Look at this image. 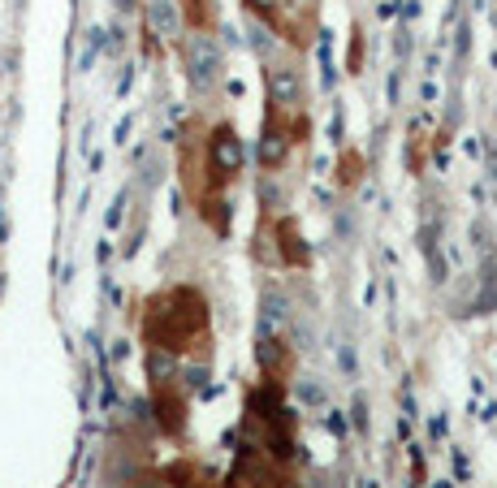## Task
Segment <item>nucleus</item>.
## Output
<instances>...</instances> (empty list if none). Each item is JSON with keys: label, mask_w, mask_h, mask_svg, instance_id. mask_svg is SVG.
Segmentation results:
<instances>
[{"label": "nucleus", "mask_w": 497, "mask_h": 488, "mask_svg": "<svg viewBox=\"0 0 497 488\" xmlns=\"http://www.w3.org/2000/svg\"><path fill=\"white\" fill-rule=\"evenodd\" d=\"M186 78H190V87H195V95H207L221 83V48L207 35L186 39Z\"/></svg>", "instance_id": "nucleus-1"}, {"label": "nucleus", "mask_w": 497, "mask_h": 488, "mask_svg": "<svg viewBox=\"0 0 497 488\" xmlns=\"http://www.w3.org/2000/svg\"><path fill=\"white\" fill-rule=\"evenodd\" d=\"M243 143H238L234 125H221L212 139H207V169L216 173V182H225V177H234L238 169H243Z\"/></svg>", "instance_id": "nucleus-2"}, {"label": "nucleus", "mask_w": 497, "mask_h": 488, "mask_svg": "<svg viewBox=\"0 0 497 488\" xmlns=\"http://www.w3.org/2000/svg\"><path fill=\"white\" fill-rule=\"evenodd\" d=\"M268 95H272V104H281V108L298 104V95H303V78H298L294 65H277V70H268Z\"/></svg>", "instance_id": "nucleus-3"}, {"label": "nucleus", "mask_w": 497, "mask_h": 488, "mask_svg": "<svg viewBox=\"0 0 497 488\" xmlns=\"http://www.w3.org/2000/svg\"><path fill=\"white\" fill-rule=\"evenodd\" d=\"M281 324H290V298L281 289H264L260 294V337H272Z\"/></svg>", "instance_id": "nucleus-4"}, {"label": "nucleus", "mask_w": 497, "mask_h": 488, "mask_svg": "<svg viewBox=\"0 0 497 488\" xmlns=\"http://www.w3.org/2000/svg\"><path fill=\"white\" fill-rule=\"evenodd\" d=\"M285 152H290V139L281 134V130H264V139H260V165L264 169H277Z\"/></svg>", "instance_id": "nucleus-5"}, {"label": "nucleus", "mask_w": 497, "mask_h": 488, "mask_svg": "<svg viewBox=\"0 0 497 488\" xmlns=\"http://www.w3.org/2000/svg\"><path fill=\"white\" fill-rule=\"evenodd\" d=\"M260 367H281V359H285V350H281V341L277 337H260Z\"/></svg>", "instance_id": "nucleus-6"}, {"label": "nucleus", "mask_w": 497, "mask_h": 488, "mask_svg": "<svg viewBox=\"0 0 497 488\" xmlns=\"http://www.w3.org/2000/svg\"><path fill=\"white\" fill-rule=\"evenodd\" d=\"M152 22L165 30V35H173V30H178V13H173L169 0H156V5H152Z\"/></svg>", "instance_id": "nucleus-7"}, {"label": "nucleus", "mask_w": 497, "mask_h": 488, "mask_svg": "<svg viewBox=\"0 0 497 488\" xmlns=\"http://www.w3.org/2000/svg\"><path fill=\"white\" fill-rule=\"evenodd\" d=\"M298 398L307 402V406H320V402H325V385H320L316 376H303L298 380Z\"/></svg>", "instance_id": "nucleus-8"}, {"label": "nucleus", "mask_w": 497, "mask_h": 488, "mask_svg": "<svg viewBox=\"0 0 497 488\" xmlns=\"http://www.w3.org/2000/svg\"><path fill=\"white\" fill-rule=\"evenodd\" d=\"M260 199H264V207H281V186L272 182V173L260 177Z\"/></svg>", "instance_id": "nucleus-9"}, {"label": "nucleus", "mask_w": 497, "mask_h": 488, "mask_svg": "<svg viewBox=\"0 0 497 488\" xmlns=\"http://www.w3.org/2000/svg\"><path fill=\"white\" fill-rule=\"evenodd\" d=\"M355 428H367V406H363V398L355 402Z\"/></svg>", "instance_id": "nucleus-10"}, {"label": "nucleus", "mask_w": 497, "mask_h": 488, "mask_svg": "<svg viewBox=\"0 0 497 488\" xmlns=\"http://www.w3.org/2000/svg\"><path fill=\"white\" fill-rule=\"evenodd\" d=\"M359 488H376V484H372V480H363V484H359Z\"/></svg>", "instance_id": "nucleus-11"}, {"label": "nucleus", "mask_w": 497, "mask_h": 488, "mask_svg": "<svg viewBox=\"0 0 497 488\" xmlns=\"http://www.w3.org/2000/svg\"><path fill=\"white\" fill-rule=\"evenodd\" d=\"M281 488H303V484H294V480H290V484H281Z\"/></svg>", "instance_id": "nucleus-12"}]
</instances>
